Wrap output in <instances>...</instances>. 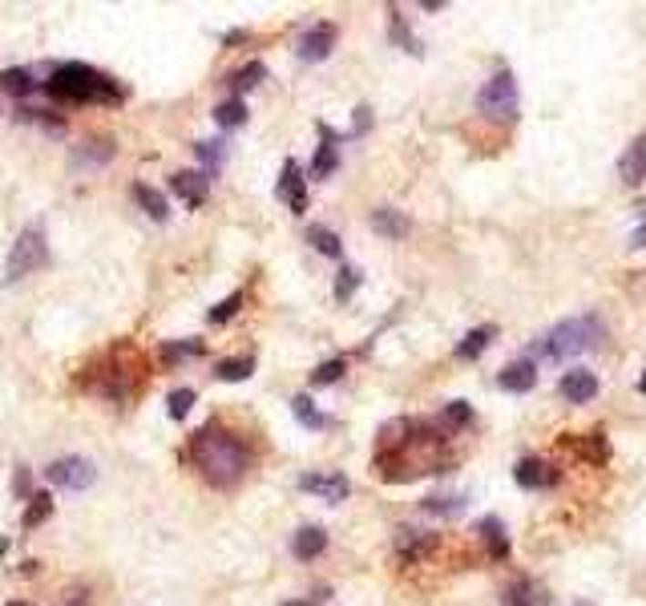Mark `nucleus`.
I'll use <instances>...</instances> for the list:
<instances>
[{
	"label": "nucleus",
	"mask_w": 646,
	"mask_h": 606,
	"mask_svg": "<svg viewBox=\"0 0 646 606\" xmlns=\"http://www.w3.org/2000/svg\"><path fill=\"white\" fill-rule=\"evenodd\" d=\"M190 461L202 469L206 481H214V485H222V489H231V485L242 481V473H247L251 457H247V449H242L239 437H231V433H222V428L206 425V428H199V433H194V441H190Z\"/></svg>",
	"instance_id": "f257e3e1"
},
{
	"label": "nucleus",
	"mask_w": 646,
	"mask_h": 606,
	"mask_svg": "<svg viewBox=\"0 0 646 606\" xmlns=\"http://www.w3.org/2000/svg\"><path fill=\"white\" fill-rule=\"evenodd\" d=\"M602 340H606L602 320H598L594 312H586V315H574V320L554 324V328L541 335L538 352H541L546 360H574V356H586V352H594Z\"/></svg>",
	"instance_id": "f03ea898"
},
{
	"label": "nucleus",
	"mask_w": 646,
	"mask_h": 606,
	"mask_svg": "<svg viewBox=\"0 0 646 606\" xmlns=\"http://www.w3.org/2000/svg\"><path fill=\"white\" fill-rule=\"evenodd\" d=\"M49 93L61 101H101V106H109V101L121 98L118 81H109L101 69H93V65H61L57 73H53L49 81Z\"/></svg>",
	"instance_id": "7ed1b4c3"
},
{
	"label": "nucleus",
	"mask_w": 646,
	"mask_h": 606,
	"mask_svg": "<svg viewBox=\"0 0 646 606\" xmlns=\"http://www.w3.org/2000/svg\"><path fill=\"white\" fill-rule=\"evenodd\" d=\"M45 263H49V242H45V227H41V222H33V227H25L21 235H16L13 251H8V259H5V283H16V279L41 272Z\"/></svg>",
	"instance_id": "20e7f679"
},
{
	"label": "nucleus",
	"mask_w": 646,
	"mask_h": 606,
	"mask_svg": "<svg viewBox=\"0 0 646 606\" xmlns=\"http://www.w3.org/2000/svg\"><path fill=\"white\" fill-rule=\"evenodd\" d=\"M477 109H481L489 121H518V77L509 69H497L481 89H477Z\"/></svg>",
	"instance_id": "39448f33"
},
{
	"label": "nucleus",
	"mask_w": 646,
	"mask_h": 606,
	"mask_svg": "<svg viewBox=\"0 0 646 606\" xmlns=\"http://www.w3.org/2000/svg\"><path fill=\"white\" fill-rule=\"evenodd\" d=\"M45 473H49L53 485H61V489H73V493L86 489V485H93V478H97L86 457H57V461H53Z\"/></svg>",
	"instance_id": "423d86ee"
},
{
	"label": "nucleus",
	"mask_w": 646,
	"mask_h": 606,
	"mask_svg": "<svg viewBox=\"0 0 646 606\" xmlns=\"http://www.w3.org/2000/svg\"><path fill=\"white\" fill-rule=\"evenodd\" d=\"M299 489L303 493H315V498H323V501H344L352 493V485L344 473H307V478H299Z\"/></svg>",
	"instance_id": "0eeeda50"
},
{
	"label": "nucleus",
	"mask_w": 646,
	"mask_h": 606,
	"mask_svg": "<svg viewBox=\"0 0 646 606\" xmlns=\"http://www.w3.org/2000/svg\"><path fill=\"white\" fill-rule=\"evenodd\" d=\"M513 481H518L521 489H546V485L558 481V469L546 465L541 457H521L518 469H513Z\"/></svg>",
	"instance_id": "6e6552de"
},
{
	"label": "nucleus",
	"mask_w": 646,
	"mask_h": 606,
	"mask_svg": "<svg viewBox=\"0 0 646 606\" xmlns=\"http://www.w3.org/2000/svg\"><path fill=\"white\" fill-rule=\"evenodd\" d=\"M558 393H561V400H569V405H586V400L598 396V376H594V372H586V368H574V372L561 376Z\"/></svg>",
	"instance_id": "1a4fd4ad"
},
{
	"label": "nucleus",
	"mask_w": 646,
	"mask_h": 606,
	"mask_svg": "<svg viewBox=\"0 0 646 606\" xmlns=\"http://www.w3.org/2000/svg\"><path fill=\"white\" fill-rule=\"evenodd\" d=\"M170 190L186 202V207H202L206 194H210V179L199 174V170H178L174 179H170Z\"/></svg>",
	"instance_id": "9d476101"
},
{
	"label": "nucleus",
	"mask_w": 646,
	"mask_h": 606,
	"mask_svg": "<svg viewBox=\"0 0 646 606\" xmlns=\"http://www.w3.org/2000/svg\"><path fill=\"white\" fill-rule=\"evenodd\" d=\"M335 45V25H312L303 36H299V57L303 61H323Z\"/></svg>",
	"instance_id": "9b49d317"
},
{
	"label": "nucleus",
	"mask_w": 646,
	"mask_h": 606,
	"mask_svg": "<svg viewBox=\"0 0 646 606\" xmlns=\"http://www.w3.org/2000/svg\"><path fill=\"white\" fill-rule=\"evenodd\" d=\"M279 199H287V207L295 214L307 211V194H303V170H299L295 158L283 162V179H279Z\"/></svg>",
	"instance_id": "f8f14e48"
},
{
	"label": "nucleus",
	"mask_w": 646,
	"mask_h": 606,
	"mask_svg": "<svg viewBox=\"0 0 646 606\" xmlns=\"http://www.w3.org/2000/svg\"><path fill=\"white\" fill-rule=\"evenodd\" d=\"M497 385L505 388V393H529V388L538 385V368H533V360H513L501 368Z\"/></svg>",
	"instance_id": "ddd939ff"
},
{
	"label": "nucleus",
	"mask_w": 646,
	"mask_h": 606,
	"mask_svg": "<svg viewBox=\"0 0 646 606\" xmlns=\"http://www.w3.org/2000/svg\"><path fill=\"white\" fill-rule=\"evenodd\" d=\"M618 174H622L626 186L646 182V138H634L631 142V150H626L622 162H618Z\"/></svg>",
	"instance_id": "4468645a"
},
{
	"label": "nucleus",
	"mask_w": 646,
	"mask_h": 606,
	"mask_svg": "<svg viewBox=\"0 0 646 606\" xmlns=\"http://www.w3.org/2000/svg\"><path fill=\"white\" fill-rule=\"evenodd\" d=\"M408 227H412V222H408L396 207L372 211V231H376V235H384V239H392V242H396V239H408Z\"/></svg>",
	"instance_id": "2eb2a0df"
},
{
	"label": "nucleus",
	"mask_w": 646,
	"mask_h": 606,
	"mask_svg": "<svg viewBox=\"0 0 646 606\" xmlns=\"http://www.w3.org/2000/svg\"><path fill=\"white\" fill-rule=\"evenodd\" d=\"M505 606H549L546 586H538L533 578H518V582L505 591Z\"/></svg>",
	"instance_id": "dca6fc26"
},
{
	"label": "nucleus",
	"mask_w": 646,
	"mask_h": 606,
	"mask_svg": "<svg viewBox=\"0 0 646 606\" xmlns=\"http://www.w3.org/2000/svg\"><path fill=\"white\" fill-rule=\"evenodd\" d=\"M323 550H327V534H323L320 526H303L292 538V554L299 558V562H312V558H320Z\"/></svg>",
	"instance_id": "f3484780"
},
{
	"label": "nucleus",
	"mask_w": 646,
	"mask_h": 606,
	"mask_svg": "<svg viewBox=\"0 0 646 606\" xmlns=\"http://www.w3.org/2000/svg\"><path fill=\"white\" fill-rule=\"evenodd\" d=\"M320 134H323V146H320V154H315V162H312V179H332L335 166H340V154H335V134L327 126H320Z\"/></svg>",
	"instance_id": "a211bd4d"
},
{
	"label": "nucleus",
	"mask_w": 646,
	"mask_h": 606,
	"mask_svg": "<svg viewBox=\"0 0 646 606\" xmlns=\"http://www.w3.org/2000/svg\"><path fill=\"white\" fill-rule=\"evenodd\" d=\"M493 335H497V328H493V324H485V328H473L461 344H456V356H461V360H477V356H481V352L493 344Z\"/></svg>",
	"instance_id": "6ab92c4d"
},
{
	"label": "nucleus",
	"mask_w": 646,
	"mask_h": 606,
	"mask_svg": "<svg viewBox=\"0 0 646 606\" xmlns=\"http://www.w3.org/2000/svg\"><path fill=\"white\" fill-rule=\"evenodd\" d=\"M134 199L142 202V211L149 214V219H158V222H166V219H170V207H166V199L154 190V186L138 182V186H134Z\"/></svg>",
	"instance_id": "aec40b11"
},
{
	"label": "nucleus",
	"mask_w": 646,
	"mask_h": 606,
	"mask_svg": "<svg viewBox=\"0 0 646 606\" xmlns=\"http://www.w3.org/2000/svg\"><path fill=\"white\" fill-rule=\"evenodd\" d=\"M477 529H481L485 546H489V558H505V554H509V538H505V526H501L497 518H485Z\"/></svg>",
	"instance_id": "412c9836"
},
{
	"label": "nucleus",
	"mask_w": 646,
	"mask_h": 606,
	"mask_svg": "<svg viewBox=\"0 0 646 606\" xmlns=\"http://www.w3.org/2000/svg\"><path fill=\"white\" fill-rule=\"evenodd\" d=\"M292 413H295V421L303 425V428H327V425H332V421H327V416L320 413V408H315V400L307 396V393L292 400Z\"/></svg>",
	"instance_id": "4be33fe9"
},
{
	"label": "nucleus",
	"mask_w": 646,
	"mask_h": 606,
	"mask_svg": "<svg viewBox=\"0 0 646 606\" xmlns=\"http://www.w3.org/2000/svg\"><path fill=\"white\" fill-rule=\"evenodd\" d=\"M251 372H255V360H251V356H231V360H219V364H214V376L227 380V385H235V380H247Z\"/></svg>",
	"instance_id": "5701e85b"
},
{
	"label": "nucleus",
	"mask_w": 646,
	"mask_h": 606,
	"mask_svg": "<svg viewBox=\"0 0 646 606\" xmlns=\"http://www.w3.org/2000/svg\"><path fill=\"white\" fill-rule=\"evenodd\" d=\"M433 546H436V538H433V534L420 538L416 529H400V538H396V550L408 558V562H412V558H420V554H428Z\"/></svg>",
	"instance_id": "b1692460"
},
{
	"label": "nucleus",
	"mask_w": 646,
	"mask_h": 606,
	"mask_svg": "<svg viewBox=\"0 0 646 606\" xmlns=\"http://www.w3.org/2000/svg\"><path fill=\"white\" fill-rule=\"evenodd\" d=\"M214 121H219V126H227V129L242 126V121H247V101L231 98V101H222V106H214Z\"/></svg>",
	"instance_id": "393cba45"
},
{
	"label": "nucleus",
	"mask_w": 646,
	"mask_h": 606,
	"mask_svg": "<svg viewBox=\"0 0 646 606\" xmlns=\"http://www.w3.org/2000/svg\"><path fill=\"white\" fill-rule=\"evenodd\" d=\"M0 89L5 93H16V98H25V93H33V73L29 69H5L0 73Z\"/></svg>",
	"instance_id": "a878e982"
},
{
	"label": "nucleus",
	"mask_w": 646,
	"mask_h": 606,
	"mask_svg": "<svg viewBox=\"0 0 646 606\" xmlns=\"http://www.w3.org/2000/svg\"><path fill=\"white\" fill-rule=\"evenodd\" d=\"M307 242H312L320 255H327V259H340V239H335V231H327V227H312L307 231Z\"/></svg>",
	"instance_id": "bb28decb"
},
{
	"label": "nucleus",
	"mask_w": 646,
	"mask_h": 606,
	"mask_svg": "<svg viewBox=\"0 0 646 606\" xmlns=\"http://www.w3.org/2000/svg\"><path fill=\"white\" fill-rule=\"evenodd\" d=\"M344 372H348V360H344V356H335V360H323L320 368L312 372V385H315V388H320V385H335V380H340Z\"/></svg>",
	"instance_id": "cd10ccee"
},
{
	"label": "nucleus",
	"mask_w": 646,
	"mask_h": 606,
	"mask_svg": "<svg viewBox=\"0 0 646 606\" xmlns=\"http://www.w3.org/2000/svg\"><path fill=\"white\" fill-rule=\"evenodd\" d=\"M263 77H267V69H263V65H259V61H251L247 69H239L235 77H231V86H235V93H247V89H255Z\"/></svg>",
	"instance_id": "c85d7f7f"
},
{
	"label": "nucleus",
	"mask_w": 646,
	"mask_h": 606,
	"mask_svg": "<svg viewBox=\"0 0 646 606\" xmlns=\"http://www.w3.org/2000/svg\"><path fill=\"white\" fill-rule=\"evenodd\" d=\"M425 509L428 514H441V518H453V514H461L465 509V498H425Z\"/></svg>",
	"instance_id": "c756f323"
},
{
	"label": "nucleus",
	"mask_w": 646,
	"mask_h": 606,
	"mask_svg": "<svg viewBox=\"0 0 646 606\" xmlns=\"http://www.w3.org/2000/svg\"><path fill=\"white\" fill-rule=\"evenodd\" d=\"M441 421H445L448 428H465V425L473 421V408L465 405V400H453V405L445 408V416H441Z\"/></svg>",
	"instance_id": "7c9ffc66"
},
{
	"label": "nucleus",
	"mask_w": 646,
	"mask_h": 606,
	"mask_svg": "<svg viewBox=\"0 0 646 606\" xmlns=\"http://www.w3.org/2000/svg\"><path fill=\"white\" fill-rule=\"evenodd\" d=\"M355 287H360V272H355V267H344L340 279H335V300H352Z\"/></svg>",
	"instance_id": "2f4dec72"
},
{
	"label": "nucleus",
	"mask_w": 646,
	"mask_h": 606,
	"mask_svg": "<svg viewBox=\"0 0 646 606\" xmlns=\"http://www.w3.org/2000/svg\"><path fill=\"white\" fill-rule=\"evenodd\" d=\"M392 36H396V41L405 45L408 53H416V57H420V53H425V49H420V41H416V36H412V33L405 29V21H400V13H396V8H392Z\"/></svg>",
	"instance_id": "473e14b6"
},
{
	"label": "nucleus",
	"mask_w": 646,
	"mask_h": 606,
	"mask_svg": "<svg viewBox=\"0 0 646 606\" xmlns=\"http://www.w3.org/2000/svg\"><path fill=\"white\" fill-rule=\"evenodd\" d=\"M190 405H194V388H174L170 393V416L174 421H182V416L190 413Z\"/></svg>",
	"instance_id": "72a5a7b5"
},
{
	"label": "nucleus",
	"mask_w": 646,
	"mask_h": 606,
	"mask_svg": "<svg viewBox=\"0 0 646 606\" xmlns=\"http://www.w3.org/2000/svg\"><path fill=\"white\" fill-rule=\"evenodd\" d=\"M239 303H242V295H239V292H235V295H227L222 303H214V307H210V324H227L231 315L239 312Z\"/></svg>",
	"instance_id": "f704fd0d"
},
{
	"label": "nucleus",
	"mask_w": 646,
	"mask_h": 606,
	"mask_svg": "<svg viewBox=\"0 0 646 606\" xmlns=\"http://www.w3.org/2000/svg\"><path fill=\"white\" fill-rule=\"evenodd\" d=\"M49 509H53V501L49 498H45V493H36V498H33V509H29V514H25V526H41V521L45 518H49Z\"/></svg>",
	"instance_id": "c9c22d12"
},
{
	"label": "nucleus",
	"mask_w": 646,
	"mask_h": 606,
	"mask_svg": "<svg viewBox=\"0 0 646 606\" xmlns=\"http://www.w3.org/2000/svg\"><path fill=\"white\" fill-rule=\"evenodd\" d=\"M194 154H199L210 170H219V166H222V146L219 142H199V146H194Z\"/></svg>",
	"instance_id": "e433bc0d"
},
{
	"label": "nucleus",
	"mask_w": 646,
	"mask_h": 606,
	"mask_svg": "<svg viewBox=\"0 0 646 606\" xmlns=\"http://www.w3.org/2000/svg\"><path fill=\"white\" fill-rule=\"evenodd\" d=\"M162 356H166V360H178V356H202V344H199V340H190V344H166Z\"/></svg>",
	"instance_id": "4c0bfd02"
},
{
	"label": "nucleus",
	"mask_w": 646,
	"mask_h": 606,
	"mask_svg": "<svg viewBox=\"0 0 646 606\" xmlns=\"http://www.w3.org/2000/svg\"><path fill=\"white\" fill-rule=\"evenodd\" d=\"M29 469H25V465H21V469H16V481H13V489H16V498H25V493H29Z\"/></svg>",
	"instance_id": "58836bf2"
},
{
	"label": "nucleus",
	"mask_w": 646,
	"mask_h": 606,
	"mask_svg": "<svg viewBox=\"0 0 646 606\" xmlns=\"http://www.w3.org/2000/svg\"><path fill=\"white\" fill-rule=\"evenodd\" d=\"M368 114H372L368 106H360V109H355V134H364V129H368V121H372Z\"/></svg>",
	"instance_id": "ea45409f"
},
{
	"label": "nucleus",
	"mask_w": 646,
	"mask_h": 606,
	"mask_svg": "<svg viewBox=\"0 0 646 606\" xmlns=\"http://www.w3.org/2000/svg\"><path fill=\"white\" fill-rule=\"evenodd\" d=\"M634 247H646V222H642L639 231H634Z\"/></svg>",
	"instance_id": "a19ab883"
},
{
	"label": "nucleus",
	"mask_w": 646,
	"mask_h": 606,
	"mask_svg": "<svg viewBox=\"0 0 646 606\" xmlns=\"http://www.w3.org/2000/svg\"><path fill=\"white\" fill-rule=\"evenodd\" d=\"M61 606H89V602H86V599H77V594H69V599H65Z\"/></svg>",
	"instance_id": "79ce46f5"
},
{
	"label": "nucleus",
	"mask_w": 646,
	"mask_h": 606,
	"mask_svg": "<svg viewBox=\"0 0 646 606\" xmlns=\"http://www.w3.org/2000/svg\"><path fill=\"white\" fill-rule=\"evenodd\" d=\"M287 606H323L320 599H303V602H287Z\"/></svg>",
	"instance_id": "37998d69"
},
{
	"label": "nucleus",
	"mask_w": 646,
	"mask_h": 606,
	"mask_svg": "<svg viewBox=\"0 0 646 606\" xmlns=\"http://www.w3.org/2000/svg\"><path fill=\"white\" fill-rule=\"evenodd\" d=\"M639 393L646 396V372H642V376H639Z\"/></svg>",
	"instance_id": "c03bdc74"
},
{
	"label": "nucleus",
	"mask_w": 646,
	"mask_h": 606,
	"mask_svg": "<svg viewBox=\"0 0 646 606\" xmlns=\"http://www.w3.org/2000/svg\"><path fill=\"white\" fill-rule=\"evenodd\" d=\"M13 606H25V602H13Z\"/></svg>",
	"instance_id": "a18cd8bd"
},
{
	"label": "nucleus",
	"mask_w": 646,
	"mask_h": 606,
	"mask_svg": "<svg viewBox=\"0 0 646 606\" xmlns=\"http://www.w3.org/2000/svg\"><path fill=\"white\" fill-rule=\"evenodd\" d=\"M578 606H582V602H578Z\"/></svg>",
	"instance_id": "49530a36"
}]
</instances>
